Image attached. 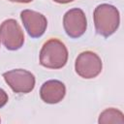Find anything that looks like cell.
Returning <instances> with one entry per match:
<instances>
[{"mask_svg":"<svg viewBox=\"0 0 124 124\" xmlns=\"http://www.w3.org/2000/svg\"><path fill=\"white\" fill-rule=\"evenodd\" d=\"M68 61V49L63 42L56 38L47 40L40 51V64L47 69H61Z\"/></svg>","mask_w":124,"mask_h":124,"instance_id":"cell-1","label":"cell"},{"mask_svg":"<svg viewBox=\"0 0 124 124\" xmlns=\"http://www.w3.org/2000/svg\"><path fill=\"white\" fill-rule=\"evenodd\" d=\"M93 18L97 33L105 38L112 35L117 30L120 23L119 11L109 4L97 6L94 10Z\"/></svg>","mask_w":124,"mask_h":124,"instance_id":"cell-2","label":"cell"},{"mask_svg":"<svg viewBox=\"0 0 124 124\" xmlns=\"http://www.w3.org/2000/svg\"><path fill=\"white\" fill-rule=\"evenodd\" d=\"M101 58L91 50H85L78 54L75 62L76 73L86 79L96 78L102 72Z\"/></svg>","mask_w":124,"mask_h":124,"instance_id":"cell-3","label":"cell"},{"mask_svg":"<svg viewBox=\"0 0 124 124\" xmlns=\"http://www.w3.org/2000/svg\"><path fill=\"white\" fill-rule=\"evenodd\" d=\"M0 41L9 50H16L23 46L24 34L16 20L9 18L1 23Z\"/></svg>","mask_w":124,"mask_h":124,"instance_id":"cell-4","label":"cell"},{"mask_svg":"<svg viewBox=\"0 0 124 124\" xmlns=\"http://www.w3.org/2000/svg\"><path fill=\"white\" fill-rule=\"evenodd\" d=\"M6 83L16 93H29L35 87L34 75L24 69H15L3 74Z\"/></svg>","mask_w":124,"mask_h":124,"instance_id":"cell-5","label":"cell"},{"mask_svg":"<svg viewBox=\"0 0 124 124\" xmlns=\"http://www.w3.org/2000/svg\"><path fill=\"white\" fill-rule=\"evenodd\" d=\"M63 27L69 37L73 39L81 37L87 28V20L84 12L79 8L69 10L63 16Z\"/></svg>","mask_w":124,"mask_h":124,"instance_id":"cell-6","label":"cell"},{"mask_svg":"<svg viewBox=\"0 0 124 124\" xmlns=\"http://www.w3.org/2000/svg\"><path fill=\"white\" fill-rule=\"evenodd\" d=\"M20 18L25 30L32 38L41 37L47 27L46 17L41 13L32 10L22 11L20 13Z\"/></svg>","mask_w":124,"mask_h":124,"instance_id":"cell-7","label":"cell"},{"mask_svg":"<svg viewBox=\"0 0 124 124\" xmlns=\"http://www.w3.org/2000/svg\"><path fill=\"white\" fill-rule=\"evenodd\" d=\"M66 94V87L63 82L50 79L43 83L40 89V97L46 104H57L63 100Z\"/></svg>","mask_w":124,"mask_h":124,"instance_id":"cell-8","label":"cell"},{"mask_svg":"<svg viewBox=\"0 0 124 124\" xmlns=\"http://www.w3.org/2000/svg\"><path fill=\"white\" fill-rule=\"evenodd\" d=\"M123 123L124 118L120 110L113 108H107L100 114L99 123Z\"/></svg>","mask_w":124,"mask_h":124,"instance_id":"cell-9","label":"cell"},{"mask_svg":"<svg viewBox=\"0 0 124 124\" xmlns=\"http://www.w3.org/2000/svg\"><path fill=\"white\" fill-rule=\"evenodd\" d=\"M8 94L5 92V90H3L2 88H0V108H3L7 103H8Z\"/></svg>","mask_w":124,"mask_h":124,"instance_id":"cell-10","label":"cell"},{"mask_svg":"<svg viewBox=\"0 0 124 124\" xmlns=\"http://www.w3.org/2000/svg\"><path fill=\"white\" fill-rule=\"evenodd\" d=\"M53 1L56 2V3H59V4H67V3L73 2L74 0H53Z\"/></svg>","mask_w":124,"mask_h":124,"instance_id":"cell-11","label":"cell"},{"mask_svg":"<svg viewBox=\"0 0 124 124\" xmlns=\"http://www.w3.org/2000/svg\"><path fill=\"white\" fill-rule=\"evenodd\" d=\"M11 2H16V3H30L33 0H8Z\"/></svg>","mask_w":124,"mask_h":124,"instance_id":"cell-12","label":"cell"}]
</instances>
